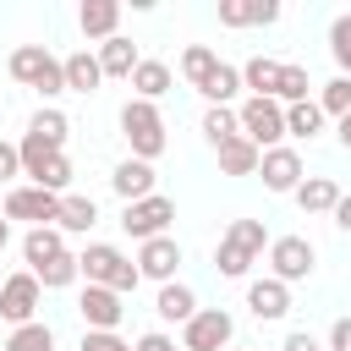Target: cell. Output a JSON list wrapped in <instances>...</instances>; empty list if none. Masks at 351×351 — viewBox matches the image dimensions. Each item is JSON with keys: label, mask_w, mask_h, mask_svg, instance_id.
<instances>
[{"label": "cell", "mask_w": 351, "mask_h": 351, "mask_svg": "<svg viewBox=\"0 0 351 351\" xmlns=\"http://www.w3.org/2000/svg\"><path fill=\"white\" fill-rule=\"evenodd\" d=\"M269 230H263V219H230L225 225V236H219V247H214V269L225 274V280H241L247 269H252V258L258 252H269Z\"/></svg>", "instance_id": "1"}, {"label": "cell", "mask_w": 351, "mask_h": 351, "mask_svg": "<svg viewBox=\"0 0 351 351\" xmlns=\"http://www.w3.org/2000/svg\"><path fill=\"white\" fill-rule=\"evenodd\" d=\"M77 263H82V280L88 285H110L115 296H132L137 291V263L121 252V247H110V241H88L82 252H77Z\"/></svg>", "instance_id": "2"}, {"label": "cell", "mask_w": 351, "mask_h": 351, "mask_svg": "<svg viewBox=\"0 0 351 351\" xmlns=\"http://www.w3.org/2000/svg\"><path fill=\"white\" fill-rule=\"evenodd\" d=\"M121 137H126V148H132V159H159L165 154V115H159V104H148V99H126L121 104Z\"/></svg>", "instance_id": "3"}, {"label": "cell", "mask_w": 351, "mask_h": 351, "mask_svg": "<svg viewBox=\"0 0 351 351\" xmlns=\"http://www.w3.org/2000/svg\"><path fill=\"white\" fill-rule=\"evenodd\" d=\"M11 77H16L22 88H33L38 99H60V93H66V60H55L44 44L11 49Z\"/></svg>", "instance_id": "4"}, {"label": "cell", "mask_w": 351, "mask_h": 351, "mask_svg": "<svg viewBox=\"0 0 351 351\" xmlns=\"http://www.w3.org/2000/svg\"><path fill=\"white\" fill-rule=\"evenodd\" d=\"M236 121H241V137L252 148H263V154L285 143V104L280 99H241Z\"/></svg>", "instance_id": "5"}, {"label": "cell", "mask_w": 351, "mask_h": 351, "mask_svg": "<svg viewBox=\"0 0 351 351\" xmlns=\"http://www.w3.org/2000/svg\"><path fill=\"white\" fill-rule=\"evenodd\" d=\"M170 219H176V197H165V192H154V197L121 208V230H126L137 247L154 241V236H170Z\"/></svg>", "instance_id": "6"}, {"label": "cell", "mask_w": 351, "mask_h": 351, "mask_svg": "<svg viewBox=\"0 0 351 351\" xmlns=\"http://www.w3.org/2000/svg\"><path fill=\"white\" fill-rule=\"evenodd\" d=\"M236 318L225 307H197L192 324H181V351H230Z\"/></svg>", "instance_id": "7"}, {"label": "cell", "mask_w": 351, "mask_h": 351, "mask_svg": "<svg viewBox=\"0 0 351 351\" xmlns=\"http://www.w3.org/2000/svg\"><path fill=\"white\" fill-rule=\"evenodd\" d=\"M38 302H44V285H38V274H5L0 280V318L11 324V329H22V324H38Z\"/></svg>", "instance_id": "8"}, {"label": "cell", "mask_w": 351, "mask_h": 351, "mask_svg": "<svg viewBox=\"0 0 351 351\" xmlns=\"http://www.w3.org/2000/svg\"><path fill=\"white\" fill-rule=\"evenodd\" d=\"M313 263H318V252H313V241H307V236H274V241H269V274H274L280 285L307 280V274H313Z\"/></svg>", "instance_id": "9"}, {"label": "cell", "mask_w": 351, "mask_h": 351, "mask_svg": "<svg viewBox=\"0 0 351 351\" xmlns=\"http://www.w3.org/2000/svg\"><path fill=\"white\" fill-rule=\"evenodd\" d=\"M0 214H5V219H27V225H55L60 197L44 192V186H11L5 203H0Z\"/></svg>", "instance_id": "10"}, {"label": "cell", "mask_w": 351, "mask_h": 351, "mask_svg": "<svg viewBox=\"0 0 351 351\" xmlns=\"http://www.w3.org/2000/svg\"><path fill=\"white\" fill-rule=\"evenodd\" d=\"M137 274L143 280H159V285H170L176 280V269H181V241L176 236H154V241H143L137 247Z\"/></svg>", "instance_id": "11"}, {"label": "cell", "mask_w": 351, "mask_h": 351, "mask_svg": "<svg viewBox=\"0 0 351 351\" xmlns=\"http://www.w3.org/2000/svg\"><path fill=\"white\" fill-rule=\"evenodd\" d=\"M77 313H82L88 329H121V318H126V296H115L110 285H82Z\"/></svg>", "instance_id": "12"}, {"label": "cell", "mask_w": 351, "mask_h": 351, "mask_svg": "<svg viewBox=\"0 0 351 351\" xmlns=\"http://www.w3.org/2000/svg\"><path fill=\"white\" fill-rule=\"evenodd\" d=\"M258 176H263V186H269V192H291V197H296V186L307 181V176H302V154H296L291 143L269 148V154H263V165H258Z\"/></svg>", "instance_id": "13"}, {"label": "cell", "mask_w": 351, "mask_h": 351, "mask_svg": "<svg viewBox=\"0 0 351 351\" xmlns=\"http://www.w3.org/2000/svg\"><path fill=\"white\" fill-rule=\"evenodd\" d=\"M247 307H252L258 324H274V318L291 313V285H280L274 274H269V280H252V285H247Z\"/></svg>", "instance_id": "14"}, {"label": "cell", "mask_w": 351, "mask_h": 351, "mask_svg": "<svg viewBox=\"0 0 351 351\" xmlns=\"http://www.w3.org/2000/svg\"><path fill=\"white\" fill-rule=\"evenodd\" d=\"M110 186H115L121 203H143V197H154V165H148V159H121L115 176H110Z\"/></svg>", "instance_id": "15"}, {"label": "cell", "mask_w": 351, "mask_h": 351, "mask_svg": "<svg viewBox=\"0 0 351 351\" xmlns=\"http://www.w3.org/2000/svg\"><path fill=\"white\" fill-rule=\"evenodd\" d=\"M77 27H82V38L110 44V38H115V27H121V0H82Z\"/></svg>", "instance_id": "16"}, {"label": "cell", "mask_w": 351, "mask_h": 351, "mask_svg": "<svg viewBox=\"0 0 351 351\" xmlns=\"http://www.w3.org/2000/svg\"><path fill=\"white\" fill-rule=\"evenodd\" d=\"M60 252H66V230H60V225H33V230L22 236V258H27L33 274H38L44 263H55Z\"/></svg>", "instance_id": "17"}, {"label": "cell", "mask_w": 351, "mask_h": 351, "mask_svg": "<svg viewBox=\"0 0 351 351\" xmlns=\"http://www.w3.org/2000/svg\"><path fill=\"white\" fill-rule=\"evenodd\" d=\"M280 71H285V60L252 55V60L241 66V88H252V99H280Z\"/></svg>", "instance_id": "18"}, {"label": "cell", "mask_w": 351, "mask_h": 351, "mask_svg": "<svg viewBox=\"0 0 351 351\" xmlns=\"http://www.w3.org/2000/svg\"><path fill=\"white\" fill-rule=\"evenodd\" d=\"M55 225H60L66 236H82V230H93V225H99V203H93V197H82V192H66V197H60Z\"/></svg>", "instance_id": "19"}, {"label": "cell", "mask_w": 351, "mask_h": 351, "mask_svg": "<svg viewBox=\"0 0 351 351\" xmlns=\"http://www.w3.org/2000/svg\"><path fill=\"white\" fill-rule=\"evenodd\" d=\"M154 313L165 318V324H192V313H197V296H192V285H159V296H154Z\"/></svg>", "instance_id": "20"}, {"label": "cell", "mask_w": 351, "mask_h": 351, "mask_svg": "<svg viewBox=\"0 0 351 351\" xmlns=\"http://www.w3.org/2000/svg\"><path fill=\"white\" fill-rule=\"evenodd\" d=\"M99 66H104V77H126L132 82V71L143 66V55H137V44L132 38H110V44H99Z\"/></svg>", "instance_id": "21"}, {"label": "cell", "mask_w": 351, "mask_h": 351, "mask_svg": "<svg viewBox=\"0 0 351 351\" xmlns=\"http://www.w3.org/2000/svg\"><path fill=\"white\" fill-rule=\"evenodd\" d=\"M99 82H104L99 55H88V49L66 55V93H99Z\"/></svg>", "instance_id": "22"}, {"label": "cell", "mask_w": 351, "mask_h": 351, "mask_svg": "<svg viewBox=\"0 0 351 351\" xmlns=\"http://www.w3.org/2000/svg\"><path fill=\"white\" fill-rule=\"evenodd\" d=\"M165 93H170V66H165V60H143V66L132 71V99L159 104Z\"/></svg>", "instance_id": "23"}, {"label": "cell", "mask_w": 351, "mask_h": 351, "mask_svg": "<svg viewBox=\"0 0 351 351\" xmlns=\"http://www.w3.org/2000/svg\"><path fill=\"white\" fill-rule=\"evenodd\" d=\"M324 110H318V99H302V104H285V137H302V143H313L318 132H324Z\"/></svg>", "instance_id": "24"}, {"label": "cell", "mask_w": 351, "mask_h": 351, "mask_svg": "<svg viewBox=\"0 0 351 351\" xmlns=\"http://www.w3.org/2000/svg\"><path fill=\"white\" fill-rule=\"evenodd\" d=\"M219 154V170L225 176H258V165H263V148H252L247 137H230L225 148H214Z\"/></svg>", "instance_id": "25"}, {"label": "cell", "mask_w": 351, "mask_h": 351, "mask_svg": "<svg viewBox=\"0 0 351 351\" xmlns=\"http://www.w3.org/2000/svg\"><path fill=\"white\" fill-rule=\"evenodd\" d=\"M296 203H302V214H335L340 186H335L329 176H307V181L296 186Z\"/></svg>", "instance_id": "26"}, {"label": "cell", "mask_w": 351, "mask_h": 351, "mask_svg": "<svg viewBox=\"0 0 351 351\" xmlns=\"http://www.w3.org/2000/svg\"><path fill=\"white\" fill-rule=\"evenodd\" d=\"M214 71H219V55H214L208 44H186V49H181V77H186L192 88H203Z\"/></svg>", "instance_id": "27"}, {"label": "cell", "mask_w": 351, "mask_h": 351, "mask_svg": "<svg viewBox=\"0 0 351 351\" xmlns=\"http://www.w3.org/2000/svg\"><path fill=\"white\" fill-rule=\"evenodd\" d=\"M203 137H208L214 148H225L230 137H241V121H236V110H230V104H208V110H203Z\"/></svg>", "instance_id": "28"}, {"label": "cell", "mask_w": 351, "mask_h": 351, "mask_svg": "<svg viewBox=\"0 0 351 351\" xmlns=\"http://www.w3.org/2000/svg\"><path fill=\"white\" fill-rule=\"evenodd\" d=\"M197 93H203L208 104H230V99L241 93V66H225V60H219V71H214V77H208Z\"/></svg>", "instance_id": "29"}, {"label": "cell", "mask_w": 351, "mask_h": 351, "mask_svg": "<svg viewBox=\"0 0 351 351\" xmlns=\"http://www.w3.org/2000/svg\"><path fill=\"white\" fill-rule=\"evenodd\" d=\"M27 132H33V137H44L49 148H66V132H71V121H66V115H60L55 104H44V110H38L33 121H27Z\"/></svg>", "instance_id": "30"}, {"label": "cell", "mask_w": 351, "mask_h": 351, "mask_svg": "<svg viewBox=\"0 0 351 351\" xmlns=\"http://www.w3.org/2000/svg\"><path fill=\"white\" fill-rule=\"evenodd\" d=\"M27 274H33V269H27ZM71 280H82V263H77V252H60L55 263H44V269H38V285H44V291H66Z\"/></svg>", "instance_id": "31"}, {"label": "cell", "mask_w": 351, "mask_h": 351, "mask_svg": "<svg viewBox=\"0 0 351 351\" xmlns=\"http://www.w3.org/2000/svg\"><path fill=\"white\" fill-rule=\"evenodd\" d=\"M5 351H55V329L49 324H22L5 335Z\"/></svg>", "instance_id": "32"}, {"label": "cell", "mask_w": 351, "mask_h": 351, "mask_svg": "<svg viewBox=\"0 0 351 351\" xmlns=\"http://www.w3.org/2000/svg\"><path fill=\"white\" fill-rule=\"evenodd\" d=\"M318 110H324V115H335V121H340V115H351V77H329V82L318 88Z\"/></svg>", "instance_id": "33"}, {"label": "cell", "mask_w": 351, "mask_h": 351, "mask_svg": "<svg viewBox=\"0 0 351 351\" xmlns=\"http://www.w3.org/2000/svg\"><path fill=\"white\" fill-rule=\"evenodd\" d=\"M16 148H22V176H27V181H33V176H38V170H44L55 154H66V148H49V143H44V137H33V132H27Z\"/></svg>", "instance_id": "34"}, {"label": "cell", "mask_w": 351, "mask_h": 351, "mask_svg": "<svg viewBox=\"0 0 351 351\" xmlns=\"http://www.w3.org/2000/svg\"><path fill=\"white\" fill-rule=\"evenodd\" d=\"M329 55H335V66H340V77H351V11L329 22Z\"/></svg>", "instance_id": "35"}, {"label": "cell", "mask_w": 351, "mask_h": 351, "mask_svg": "<svg viewBox=\"0 0 351 351\" xmlns=\"http://www.w3.org/2000/svg\"><path fill=\"white\" fill-rule=\"evenodd\" d=\"M307 88H313V82H307V66H291V60H285V71H280V104H302Z\"/></svg>", "instance_id": "36"}, {"label": "cell", "mask_w": 351, "mask_h": 351, "mask_svg": "<svg viewBox=\"0 0 351 351\" xmlns=\"http://www.w3.org/2000/svg\"><path fill=\"white\" fill-rule=\"evenodd\" d=\"M77 351H132V340H121L115 329H82V346Z\"/></svg>", "instance_id": "37"}, {"label": "cell", "mask_w": 351, "mask_h": 351, "mask_svg": "<svg viewBox=\"0 0 351 351\" xmlns=\"http://www.w3.org/2000/svg\"><path fill=\"white\" fill-rule=\"evenodd\" d=\"M219 22L225 27H252V0H219Z\"/></svg>", "instance_id": "38"}, {"label": "cell", "mask_w": 351, "mask_h": 351, "mask_svg": "<svg viewBox=\"0 0 351 351\" xmlns=\"http://www.w3.org/2000/svg\"><path fill=\"white\" fill-rule=\"evenodd\" d=\"M11 176H22V148L0 143V181H11Z\"/></svg>", "instance_id": "39"}, {"label": "cell", "mask_w": 351, "mask_h": 351, "mask_svg": "<svg viewBox=\"0 0 351 351\" xmlns=\"http://www.w3.org/2000/svg\"><path fill=\"white\" fill-rule=\"evenodd\" d=\"M132 351H176V340H170L165 329H148V335H137V340H132Z\"/></svg>", "instance_id": "40"}, {"label": "cell", "mask_w": 351, "mask_h": 351, "mask_svg": "<svg viewBox=\"0 0 351 351\" xmlns=\"http://www.w3.org/2000/svg\"><path fill=\"white\" fill-rule=\"evenodd\" d=\"M280 22V0H252V27H274Z\"/></svg>", "instance_id": "41"}, {"label": "cell", "mask_w": 351, "mask_h": 351, "mask_svg": "<svg viewBox=\"0 0 351 351\" xmlns=\"http://www.w3.org/2000/svg\"><path fill=\"white\" fill-rule=\"evenodd\" d=\"M329 351H351V313L329 324Z\"/></svg>", "instance_id": "42"}, {"label": "cell", "mask_w": 351, "mask_h": 351, "mask_svg": "<svg viewBox=\"0 0 351 351\" xmlns=\"http://www.w3.org/2000/svg\"><path fill=\"white\" fill-rule=\"evenodd\" d=\"M280 351H324V346H318V340H313V335H307V329H291V335H285V346H280Z\"/></svg>", "instance_id": "43"}, {"label": "cell", "mask_w": 351, "mask_h": 351, "mask_svg": "<svg viewBox=\"0 0 351 351\" xmlns=\"http://www.w3.org/2000/svg\"><path fill=\"white\" fill-rule=\"evenodd\" d=\"M335 225L351 236V192H340V203H335Z\"/></svg>", "instance_id": "44"}, {"label": "cell", "mask_w": 351, "mask_h": 351, "mask_svg": "<svg viewBox=\"0 0 351 351\" xmlns=\"http://www.w3.org/2000/svg\"><path fill=\"white\" fill-rule=\"evenodd\" d=\"M335 137H340V148L351 154V115H340V121H335Z\"/></svg>", "instance_id": "45"}, {"label": "cell", "mask_w": 351, "mask_h": 351, "mask_svg": "<svg viewBox=\"0 0 351 351\" xmlns=\"http://www.w3.org/2000/svg\"><path fill=\"white\" fill-rule=\"evenodd\" d=\"M5 241H11V219L0 214V247H5Z\"/></svg>", "instance_id": "46"}]
</instances>
